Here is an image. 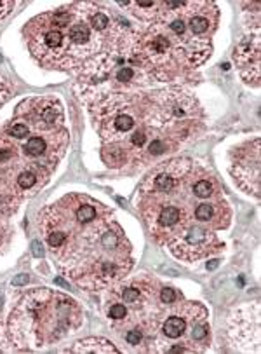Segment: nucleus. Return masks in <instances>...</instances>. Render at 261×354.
I'll list each match as a JSON object with an SVG mask.
<instances>
[{
  "instance_id": "16",
  "label": "nucleus",
  "mask_w": 261,
  "mask_h": 354,
  "mask_svg": "<svg viewBox=\"0 0 261 354\" xmlns=\"http://www.w3.org/2000/svg\"><path fill=\"white\" fill-rule=\"evenodd\" d=\"M42 248H44V246H42V243H40V241H33L32 243V253L35 257H39V259L44 255V250Z\"/></svg>"
},
{
  "instance_id": "3",
  "label": "nucleus",
  "mask_w": 261,
  "mask_h": 354,
  "mask_svg": "<svg viewBox=\"0 0 261 354\" xmlns=\"http://www.w3.org/2000/svg\"><path fill=\"white\" fill-rule=\"evenodd\" d=\"M82 309L70 297L49 288H35L14 304L9 316V335L18 347H44L75 332Z\"/></svg>"
},
{
  "instance_id": "13",
  "label": "nucleus",
  "mask_w": 261,
  "mask_h": 354,
  "mask_svg": "<svg viewBox=\"0 0 261 354\" xmlns=\"http://www.w3.org/2000/svg\"><path fill=\"white\" fill-rule=\"evenodd\" d=\"M143 340V332L139 328H133L126 333V342L129 346H139Z\"/></svg>"
},
{
  "instance_id": "12",
  "label": "nucleus",
  "mask_w": 261,
  "mask_h": 354,
  "mask_svg": "<svg viewBox=\"0 0 261 354\" xmlns=\"http://www.w3.org/2000/svg\"><path fill=\"white\" fill-rule=\"evenodd\" d=\"M108 318L113 322H124L127 318V307L124 304H113L108 309Z\"/></svg>"
},
{
  "instance_id": "2",
  "label": "nucleus",
  "mask_w": 261,
  "mask_h": 354,
  "mask_svg": "<svg viewBox=\"0 0 261 354\" xmlns=\"http://www.w3.org/2000/svg\"><path fill=\"white\" fill-rule=\"evenodd\" d=\"M199 168L190 159L164 162L146 176L138 199L139 212L155 241L186 262L223 248L218 234L200 225L195 218L197 206L206 201L193 192Z\"/></svg>"
},
{
  "instance_id": "10",
  "label": "nucleus",
  "mask_w": 261,
  "mask_h": 354,
  "mask_svg": "<svg viewBox=\"0 0 261 354\" xmlns=\"http://www.w3.org/2000/svg\"><path fill=\"white\" fill-rule=\"evenodd\" d=\"M153 292L152 286H146V281L145 279H135V281H129L126 283V285H122L119 288V297L120 300H122L124 304H133V306H136V304L139 302V300H143L146 297V293Z\"/></svg>"
},
{
  "instance_id": "1",
  "label": "nucleus",
  "mask_w": 261,
  "mask_h": 354,
  "mask_svg": "<svg viewBox=\"0 0 261 354\" xmlns=\"http://www.w3.org/2000/svg\"><path fill=\"white\" fill-rule=\"evenodd\" d=\"M39 229L59 269L82 288H108L133 267L122 227L89 196L70 194L49 205L40 212Z\"/></svg>"
},
{
  "instance_id": "5",
  "label": "nucleus",
  "mask_w": 261,
  "mask_h": 354,
  "mask_svg": "<svg viewBox=\"0 0 261 354\" xmlns=\"http://www.w3.org/2000/svg\"><path fill=\"white\" fill-rule=\"evenodd\" d=\"M16 119L28 126L30 131L51 133L61 126L63 106L56 98H33L26 100L18 106Z\"/></svg>"
},
{
  "instance_id": "6",
  "label": "nucleus",
  "mask_w": 261,
  "mask_h": 354,
  "mask_svg": "<svg viewBox=\"0 0 261 354\" xmlns=\"http://www.w3.org/2000/svg\"><path fill=\"white\" fill-rule=\"evenodd\" d=\"M232 175L240 189L260 198V140L246 143L233 156Z\"/></svg>"
},
{
  "instance_id": "15",
  "label": "nucleus",
  "mask_w": 261,
  "mask_h": 354,
  "mask_svg": "<svg viewBox=\"0 0 261 354\" xmlns=\"http://www.w3.org/2000/svg\"><path fill=\"white\" fill-rule=\"evenodd\" d=\"M12 8H14V2H8V0H2V2H0V19L6 18V16H8L9 12L12 11Z\"/></svg>"
},
{
  "instance_id": "14",
  "label": "nucleus",
  "mask_w": 261,
  "mask_h": 354,
  "mask_svg": "<svg viewBox=\"0 0 261 354\" xmlns=\"http://www.w3.org/2000/svg\"><path fill=\"white\" fill-rule=\"evenodd\" d=\"M176 300V292L173 288H162L160 290V302L166 304V306H171Z\"/></svg>"
},
{
  "instance_id": "4",
  "label": "nucleus",
  "mask_w": 261,
  "mask_h": 354,
  "mask_svg": "<svg viewBox=\"0 0 261 354\" xmlns=\"http://www.w3.org/2000/svg\"><path fill=\"white\" fill-rule=\"evenodd\" d=\"M73 19V6L46 12L26 26V41L33 58L49 68L73 70L72 48L68 41V25Z\"/></svg>"
},
{
  "instance_id": "17",
  "label": "nucleus",
  "mask_w": 261,
  "mask_h": 354,
  "mask_svg": "<svg viewBox=\"0 0 261 354\" xmlns=\"http://www.w3.org/2000/svg\"><path fill=\"white\" fill-rule=\"evenodd\" d=\"M26 283H28V276H26V274H19V276H16V278L12 279V285L14 286L26 285Z\"/></svg>"
},
{
  "instance_id": "18",
  "label": "nucleus",
  "mask_w": 261,
  "mask_h": 354,
  "mask_svg": "<svg viewBox=\"0 0 261 354\" xmlns=\"http://www.w3.org/2000/svg\"><path fill=\"white\" fill-rule=\"evenodd\" d=\"M216 266H218V262H216V260H213L211 263H207V269H214Z\"/></svg>"
},
{
  "instance_id": "7",
  "label": "nucleus",
  "mask_w": 261,
  "mask_h": 354,
  "mask_svg": "<svg viewBox=\"0 0 261 354\" xmlns=\"http://www.w3.org/2000/svg\"><path fill=\"white\" fill-rule=\"evenodd\" d=\"M251 335L260 339V306L258 304L233 313L232 322H230V337L235 347L244 351L253 349L254 353H258L260 347L254 346Z\"/></svg>"
},
{
  "instance_id": "11",
  "label": "nucleus",
  "mask_w": 261,
  "mask_h": 354,
  "mask_svg": "<svg viewBox=\"0 0 261 354\" xmlns=\"http://www.w3.org/2000/svg\"><path fill=\"white\" fill-rule=\"evenodd\" d=\"M30 135V129L28 126L21 124V122H12L11 126L8 128V136H11V138H26V136Z\"/></svg>"
},
{
  "instance_id": "9",
  "label": "nucleus",
  "mask_w": 261,
  "mask_h": 354,
  "mask_svg": "<svg viewBox=\"0 0 261 354\" xmlns=\"http://www.w3.org/2000/svg\"><path fill=\"white\" fill-rule=\"evenodd\" d=\"M66 353H75V354H117L119 353V349H117L115 346H113L112 342H108V340L105 339H95V337H91V339H84V340H79V342L75 344V346L72 347V349H68Z\"/></svg>"
},
{
  "instance_id": "8",
  "label": "nucleus",
  "mask_w": 261,
  "mask_h": 354,
  "mask_svg": "<svg viewBox=\"0 0 261 354\" xmlns=\"http://www.w3.org/2000/svg\"><path fill=\"white\" fill-rule=\"evenodd\" d=\"M235 62L240 65V72H246V68H254V72L260 73V33L254 37H246L235 49Z\"/></svg>"
}]
</instances>
